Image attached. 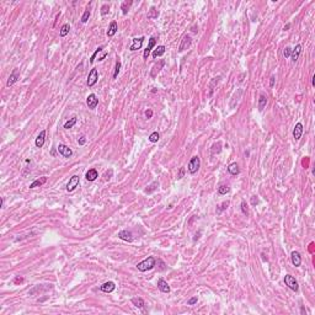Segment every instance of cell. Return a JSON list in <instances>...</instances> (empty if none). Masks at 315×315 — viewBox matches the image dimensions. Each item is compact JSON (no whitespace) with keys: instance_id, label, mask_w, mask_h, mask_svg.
I'll return each mask as SVG.
<instances>
[{"instance_id":"1","label":"cell","mask_w":315,"mask_h":315,"mask_svg":"<svg viewBox=\"0 0 315 315\" xmlns=\"http://www.w3.org/2000/svg\"><path fill=\"white\" fill-rule=\"evenodd\" d=\"M155 263H156L155 258L153 257V256H149L148 258H145L144 261H142V262L138 263L137 268H138V271H140V272H145L148 270H151V268L155 266Z\"/></svg>"},{"instance_id":"2","label":"cell","mask_w":315,"mask_h":315,"mask_svg":"<svg viewBox=\"0 0 315 315\" xmlns=\"http://www.w3.org/2000/svg\"><path fill=\"white\" fill-rule=\"evenodd\" d=\"M200 165H201V160H200V158L198 156H193L191 160H190V163H188V166H187V170H188V172L190 174H196L198 169H200Z\"/></svg>"},{"instance_id":"3","label":"cell","mask_w":315,"mask_h":315,"mask_svg":"<svg viewBox=\"0 0 315 315\" xmlns=\"http://www.w3.org/2000/svg\"><path fill=\"white\" fill-rule=\"evenodd\" d=\"M284 283H286V286H288V288H290L292 290H294V292H298V290H299L298 282L295 281V278H294L293 276L287 275V276L284 277Z\"/></svg>"},{"instance_id":"4","label":"cell","mask_w":315,"mask_h":315,"mask_svg":"<svg viewBox=\"0 0 315 315\" xmlns=\"http://www.w3.org/2000/svg\"><path fill=\"white\" fill-rule=\"evenodd\" d=\"M97 80H99V73H97V69H91V72L89 73V76H87V86H94Z\"/></svg>"},{"instance_id":"5","label":"cell","mask_w":315,"mask_h":315,"mask_svg":"<svg viewBox=\"0 0 315 315\" xmlns=\"http://www.w3.org/2000/svg\"><path fill=\"white\" fill-rule=\"evenodd\" d=\"M86 105H87V107H89L90 110H95L96 108V106L99 105V99L96 97L95 94H90L89 96H87Z\"/></svg>"},{"instance_id":"6","label":"cell","mask_w":315,"mask_h":315,"mask_svg":"<svg viewBox=\"0 0 315 315\" xmlns=\"http://www.w3.org/2000/svg\"><path fill=\"white\" fill-rule=\"evenodd\" d=\"M57 149H58V153H59V154L63 155L64 158H70V156L73 155L72 149H70V148H69L68 145H65V144H59Z\"/></svg>"},{"instance_id":"7","label":"cell","mask_w":315,"mask_h":315,"mask_svg":"<svg viewBox=\"0 0 315 315\" xmlns=\"http://www.w3.org/2000/svg\"><path fill=\"white\" fill-rule=\"evenodd\" d=\"M78 186H79V176L74 175V176H72V177H70V180H69V182H68V185H67V191L72 192V191H74V190H75Z\"/></svg>"},{"instance_id":"8","label":"cell","mask_w":315,"mask_h":315,"mask_svg":"<svg viewBox=\"0 0 315 315\" xmlns=\"http://www.w3.org/2000/svg\"><path fill=\"white\" fill-rule=\"evenodd\" d=\"M18 79H20V70H18V69H14L12 73L10 74V78H9L6 85H7V86L14 85V84H15V82L18 80Z\"/></svg>"},{"instance_id":"9","label":"cell","mask_w":315,"mask_h":315,"mask_svg":"<svg viewBox=\"0 0 315 315\" xmlns=\"http://www.w3.org/2000/svg\"><path fill=\"white\" fill-rule=\"evenodd\" d=\"M118 238L124 240V241H128V243H132L133 239H134L132 231H128V230H121L118 233Z\"/></svg>"},{"instance_id":"10","label":"cell","mask_w":315,"mask_h":315,"mask_svg":"<svg viewBox=\"0 0 315 315\" xmlns=\"http://www.w3.org/2000/svg\"><path fill=\"white\" fill-rule=\"evenodd\" d=\"M143 41H144V37H139V38H133V43H132L131 47H129V50L134 52V50L140 49L142 46H143Z\"/></svg>"},{"instance_id":"11","label":"cell","mask_w":315,"mask_h":315,"mask_svg":"<svg viewBox=\"0 0 315 315\" xmlns=\"http://www.w3.org/2000/svg\"><path fill=\"white\" fill-rule=\"evenodd\" d=\"M116 288V284L113 283L112 281H108V282H105V283L100 287V289L105 292V293H111V292H113Z\"/></svg>"},{"instance_id":"12","label":"cell","mask_w":315,"mask_h":315,"mask_svg":"<svg viewBox=\"0 0 315 315\" xmlns=\"http://www.w3.org/2000/svg\"><path fill=\"white\" fill-rule=\"evenodd\" d=\"M300 52H302V46L300 44H297L295 47L292 49V53H290V58H292V62L295 63L298 61L299 55H300Z\"/></svg>"},{"instance_id":"13","label":"cell","mask_w":315,"mask_h":315,"mask_svg":"<svg viewBox=\"0 0 315 315\" xmlns=\"http://www.w3.org/2000/svg\"><path fill=\"white\" fill-rule=\"evenodd\" d=\"M302 134H303V124L299 122V123L295 124V127L293 129V137H294V139L295 140H299L300 137H302Z\"/></svg>"},{"instance_id":"14","label":"cell","mask_w":315,"mask_h":315,"mask_svg":"<svg viewBox=\"0 0 315 315\" xmlns=\"http://www.w3.org/2000/svg\"><path fill=\"white\" fill-rule=\"evenodd\" d=\"M190 46H191V37H190V36H183L182 42H181V44H180V47H179V52H183V50L187 49Z\"/></svg>"},{"instance_id":"15","label":"cell","mask_w":315,"mask_h":315,"mask_svg":"<svg viewBox=\"0 0 315 315\" xmlns=\"http://www.w3.org/2000/svg\"><path fill=\"white\" fill-rule=\"evenodd\" d=\"M44 140H46V131H41L40 134L36 138V142H35L36 147L37 148H42L43 144H44Z\"/></svg>"},{"instance_id":"16","label":"cell","mask_w":315,"mask_h":315,"mask_svg":"<svg viewBox=\"0 0 315 315\" xmlns=\"http://www.w3.org/2000/svg\"><path fill=\"white\" fill-rule=\"evenodd\" d=\"M158 287H159V289L163 292V293H169L170 292V286L168 284V282L163 278H160L158 281Z\"/></svg>"},{"instance_id":"17","label":"cell","mask_w":315,"mask_h":315,"mask_svg":"<svg viewBox=\"0 0 315 315\" xmlns=\"http://www.w3.org/2000/svg\"><path fill=\"white\" fill-rule=\"evenodd\" d=\"M292 263L295 266V267H299L300 263H302V257H300V254L298 251H293L292 252Z\"/></svg>"},{"instance_id":"18","label":"cell","mask_w":315,"mask_h":315,"mask_svg":"<svg viewBox=\"0 0 315 315\" xmlns=\"http://www.w3.org/2000/svg\"><path fill=\"white\" fill-rule=\"evenodd\" d=\"M154 46H155V38H154V37H151V38L149 40V44H148L147 49L144 50V54H143L144 59H148V57H149V54H150V52H151V49H153Z\"/></svg>"},{"instance_id":"19","label":"cell","mask_w":315,"mask_h":315,"mask_svg":"<svg viewBox=\"0 0 315 315\" xmlns=\"http://www.w3.org/2000/svg\"><path fill=\"white\" fill-rule=\"evenodd\" d=\"M85 177L87 181H95V180L99 177V174H97V171L95 169H90L85 174Z\"/></svg>"},{"instance_id":"20","label":"cell","mask_w":315,"mask_h":315,"mask_svg":"<svg viewBox=\"0 0 315 315\" xmlns=\"http://www.w3.org/2000/svg\"><path fill=\"white\" fill-rule=\"evenodd\" d=\"M117 30H118L117 22H116V21H112V22H111V24H110L108 30H107V36H108V37H112V36H115V33H116V32H117Z\"/></svg>"},{"instance_id":"21","label":"cell","mask_w":315,"mask_h":315,"mask_svg":"<svg viewBox=\"0 0 315 315\" xmlns=\"http://www.w3.org/2000/svg\"><path fill=\"white\" fill-rule=\"evenodd\" d=\"M47 182V177H41V179H37V180H35L33 182H32L31 185H30V188H35V187H40V186H42L43 183H46Z\"/></svg>"},{"instance_id":"22","label":"cell","mask_w":315,"mask_h":315,"mask_svg":"<svg viewBox=\"0 0 315 315\" xmlns=\"http://www.w3.org/2000/svg\"><path fill=\"white\" fill-rule=\"evenodd\" d=\"M228 171H229V174H231V175H238V174L240 172L239 165L236 164V163H231V164L228 166Z\"/></svg>"},{"instance_id":"23","label":"cell","mask_w":315,"mask_h":315,"mask_svg":"<svg viewBox=\"0 0 315 315\" xmlns=\"http://www.w3.org/2000/svg\"><path fill=\"white\" fill-rule=\"evenodd\" d=\"M266 104H267V97L263 95V94H261L260 97H258V110L262 111L263 108H265Z\"/></svg>"},{"instance_id":"24","label":"cell","mask_w":315,"mask_h":315,"mask_svg":"<svg viewBox=\"0 0 315 315\" xmlns=\"http://www.w3.org/2000/svg\"><path fill=\"white\" fill-rule=\"evenodd\" d=\"M165 53V47L164 46H158V48L153 52V58H158Z\"/></svg>"},{"instance_id":"25","label":"cell","mask_w":315,"mask_h":315,"mask_svg":"<svg viewBox=\"0 0 315 315\" xmlns=\"http://www.w3.org/2000/svg\"><path fill=\"white\" fill-rule=\"evenodd\" d=\"M132 304L136 305L137 308L142 309L143 307H144V300H143L142 298H133V299H132Z\"/></svg>"},{"instance_id":"26","label":"cell","mask_w":315,"mask_h":315,"mask_svg":"<svg viewBox=\"0 0 315 315\" xmlns=\"http://www.w3.org/2000/svg\"><path fill=\"white\" fill-rule=\"evenodd\" d=\"M164 64H165V62H164V61H160L159 65H154V68H153V70H151V76H153V78H155V76H156V72L159 73V72H160V68H161V67H164Z\"/></svg>"},{"instance_id":"27","label":"cell","mask_w":315,"mask_h":315,"mask_svg":"<svg viewBox=\"0 0 315 315\" xmlns=\"http://www.w3.org/2000/svg\"><path fill=\"white\" fill-rule=\"evenodd\" d=\"M69 31H70V26H69L68 24H65V25H63V26H62V29H61V32H59V35H61V37H65V36L69 33Z\"/></svg>"},{"instance_id":"28","label":"cell","mask_w":315,"mask_h":315,"mask_svg":"<svg viewBox=\"0 0 315 315\" xmlns=\"http://www.w3.org/2000/svg\"><path fill=\"white\" fill-rule=\"evenodd\" d=\"M132 1H123L122 3V5H121V9H122V12H123V15H127V12H128V9L129 6L132 5Z\"/></svg>"},{"instance_id":"29","label":"cell","mask_w":315,"mask_h":315,"mask_svg":"<svg viewBox=\"0 0 315 315\" xmlns=\"http://www.w3.org/2000/svg\"><path fill=\"white\" fill-rule=\"evenodd\" d=\"M76 121H78V119H76V117H75V116H74V117H72V118L69 119V121H68V122H67L65 124H64V128H65V129H69V128H72V127L74 126V124L76 123Z\"/></svg>"},{"instance_id":"30","label":"cell","mask_w":315,"mask_h":315,"mask_svg":"<svg viewBox=\"0 0 315 315\" xmlns=\"http://www.w3.org/2000/svg\"><path fill=\"white\" fill-rule=\"evenodd\" d=\"M230 191V188L226 186V185H220V186L218 187V193L219 194H226Z\"/></svg>"},{"instance_id":"31","label":"cell","mask_w":315,"mask_h":315,"mask_svg":"<svg viewBox=\"0 0 315 315\" xmlns=\"http://www.w3.org/2000/svg\"><path fill=\"white\" fill-rule=\"evenodd\" d=\"M158 16H159V12H158V10L155 7H151L150 10H149V14H148V18H156Z\"/></svg>"},{"instance_id":"32","label":"cell","mask_w":315,"mask_h":315,"mask_svg":"<svg viewBox=\"0 0 315 315\" xmlns=\"http://www.w3.org/2000/svg\"><path fill=\"white\" fill-rule=\"evenodd\" d=\"M159 139H160V136H159V133H158V132H153L150 136H149V140L151 143H156Z\"/></svg>"},{"instance_id":"33","label":"cell","mask_w":315,"mask_h":315,"mask_svg":"<svg viewBox=\"0 0 315 315\" xmlns=\"http://www.w3.org/2000/svg\"><path fill=\"white\" fill-rule=\"evenodd\" d=\"M102 50H104V47H102V46L97 48V49L95 50V53L91 55V58H90V63H94V62H95V58L97 57V55H99V53H100V52H102Z\"/></svg>"},{"instance_id":"34","label":"cell","mask_w":315,"mask_h":315,"mask_svg":"<svg viewBox=\"0 0 315 315\" xmlns=\"http://www.w3.org/2000/svg\"><path fill=\"white\" fill-rule=\"evenodd\" d=\"M89 17H90V10H89V9H87V10H85L84 15L81 16V22H82V24H85V22H87V20H89Z\"/></svg>"},{"instance_id":"35","label":"cell","mask_w":315,"mask_h":315,"mask_svg":"<svg viewBox=\"0 0 315 315\" xmlns=\"http://www.w3.org/2000/svg\"><path fill=\"white\" fill-rule=\"evenodd\" d=\"M241 212L245 215H249V208H247V205H246V202L245 201L241 202Z\"/></svg>"},{"instance_id":"36","label":"cell","mask_w":315,"mask_h":315,"mask_svg":"<svg viewBox=\"0 0 315 315\" xmlns=\"http://www.w3.org/2000/svg\"><path fill=\"white\" fill-rule=\"evenodd\" d=\"M119 69H121V62H117V63H116V69H115V73H113V79H116V78L118 76Z\"/></svg>"},{"instance_id":"37","label":"cell","mask_w":315,"mask_h":315,"mask_svg":"<svg viewBox=\"0 0 315 315\" xmlns=\"http://www.w3.org/2000/svg\"><path fill=\"white\" fill-rule=\"evenodd\" d=\"M158 185H159V183H158V181H155L154 183H151L150 186H149L150 188H147V190H145V192H147V193H150V192H153V191H154V190L156 188L155 186H158Z\"/></svg>"},{"instance_id":"38","label":"cell","mask_w":315,"mask_h":315,"mask_svg":"<svg viewBox=\"0 0 315 315\" xmlns=\"http://www.w3.org/2000/svg\"><path fill=\"white\" fill-rule=\"evenodd\" d=\"M228 206H229V202H223V203H222V206H220V208H219L218 211H217V213H222L224 209H226V208H228Z\"/></svg>"},{"instance_id":"39","label":"cell","mask_w":315,"mask_h":315,"mask_svg":"<svg viewBox=\"0 0 315 315\" xmlns=\"http://www.w3.org/2000/svg\"><path fill=\"white\" fill-rule=\"evenodd\" d=\"M290 53H292V48H289V47H286L284 48V50H283V55L286 58H288V57H290Z\"/></svg>"},{"instance_id":"40","label":"cell","mask_w":315,"mask_h":315,"mask_svg":"<svg viewBox=\"0 0 315 315\" xmlns=\"http://www.w3.org/2000/svg\"><path fill=\"white\" fill-rule=\"evenodd\" d=\"M108 10H110V6L107 5V4H105V5L101 7V14H102V15H106V14L108 12Z\"/></svg>"},{"instance_id":"41","label":"cell","mask_w":315,"mask_h":315,"mask_svg":"<svg viewBox=\"0 0 315 315\" xmlns=\"http://www.w3.org/2000/svg\"><path fill=\"white\" fill-rule=\"evenodd\" d=\"M197 300H198V298H197V297H193V298H191V299L188 300L187 304H188V305H194V304L197 303Z\"/></svg>"},{"instance_id":"42","label":"cell","mask_w":315,"mask_h":315,"mask_svg":"<svg viewBox=\"0 0 315 315\" xmlns=\"http://www.w3.org/2000/svg\"><path fill=\"white\" fill-rule=\"evenodd\" d=\"M183 175H185V169H183V168H181V169H180V171H179L177 179H179V180H180V179H182V177H183Z\"/></svg>"},{"instance_id":"43","label":"cell","mask_w":315,"mask_h":315,"mask_svg":"<svg viewBox=\"0 0 315 315\" xmlns=\"http://www.w3.org/2000/svg\"><path fill=\"white\" fill-rule=\"evenodd\" d=\"M145 117L147 118H151L153 117V111L151 110H147L145 111Z\"/></svg>"},{"instance_id":"44","label":"cell","mask_w":315,"mask_h":315,"mask_svg":"<svg viewBox=\"0 0 315 315\" xmlns=\"http://www.w3.org/2000/svg\"><path fill=\"white\" fill-rule=\"evenodd\" d=\"M85 142H86V139H85V137H84V136H81L80 138H79V144H80V145H84V144H85Z\"/></svg>"},{"instance_id":"45","label":"cell","mask_w":315,"mask_h":315,"mask_svg":"<svg viewBox=\"0 0 315 315\" xmlns=\"http://www.w3.org/2000/svg\"><path fill=\"white\" fill-rule=\"evenodd\" d=\"M270 86H271V87L275 86V75H272V76H271V80H270Z\"/></svg>"},{"instance_id":"46","label":"cell","mask_w":315,"mask_h":315,"mask_svg":"<svg viewBox=\"0 0 315 315\" xmlns=\"http://www.w3.org/2000/svg\"><path fill=\"white\" fill-rule=\"evenodd\" d=\"M106 55H107V53H104V54H102V55H101V57L99 58V61H104V59L106 58Z\"/></svg>"},{"instance_id":"47","label":"cell","mask_w":315,"mask_h":315,"mask_svg":"<svg viewBox=\"0 0 315 315\" xmlns=\"http://www.w3.org/2000/svg\"><path fill=\"white\" fill-rule=\"evenodd\" d=\"M289 27H290V25L288 24V25H286V26H284V29H283V30L286 31V30H288V29H289Z\"/></svg>"},{"instance_id":"48","label":"cell","mask_w":315,"mask_h":315,"mask_svg":"<svg viewBox=\"0 0 315 315\" xmlns=\"http://www.w3.org/2000/svg\"><path fill=\"white\" fill-rule=\"evenodd\" d=\"M15 282H16V283H18V282H22V278H16Z\"/></svg>"},{"instance_id":"49","label":"cell","mask_w":315,"mask_h":315,"mask_svg":"<svg viewBox=\"0 0 315 315\" xmlns=\"http://www.w3.org/2000/svg\"><path fill=\"white\" fill-rule=\"evenodd\" d=\"M313 86H315V76H313Z\"/></svg>"}]
</instances>
